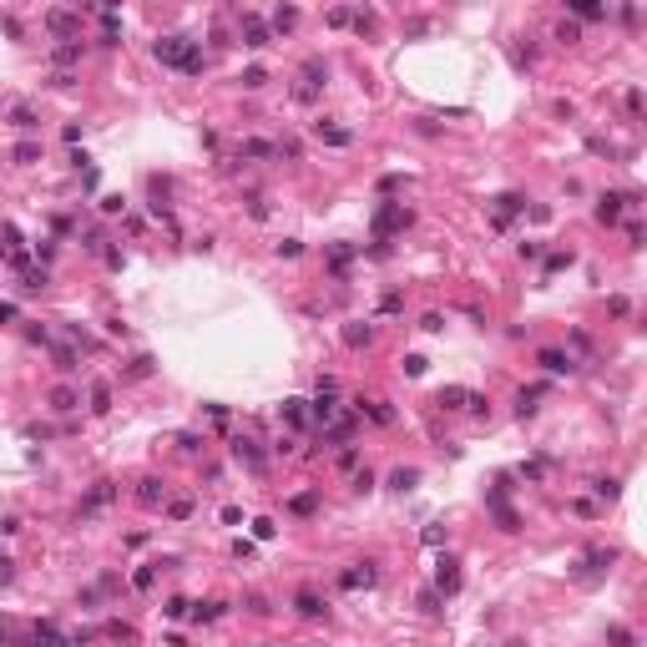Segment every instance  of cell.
I'll return each instance as SVG.
<instances>
[{
  "label": "cell",
  "mask_w": 647,
  "mask_h": 647,
  "mask_svg": "<svg viewBox=\"0 0 647 647\" xmlns=\"http://www.w3.org/2000/svg\"><path fill=\"white\" fill-rule=\"evenodd\" d=\"M152 56L162 61V66L187 71V76H198V71H203V51H198V41H182V36H162L157 46H152Z\"/></svg>",
  "instance_id": "1"
},
{
  "label": "cell",
  "mask_w": 647,
  "mask_h": 647,
  "mask_svg": "<svg viewBox=\"0 0 647 647\" xmlns=\"http://www.w3.org/2000/svg\"><path fill=\"white\" fill-rule=\"evenodd\" d=\"M298 76H304V81L293 86V96H298V101H314V96H319V86L329 81V61H324V56H309Z\"/></svg>",
  "instance_id": "2"
},
{
  "label": "cell",
  "mask_w": 647,
  "mask_h": 647,
  "mask_svg": "<svg viewBox=\"0 0 647 647\" xmlns=\"http://www.w3.org/2000/svg\"><path fill=\"white\" fill-rule=\"evenodd\" d=\"M405 223H409V208H405V203H390V208H379V212H375V238L384 243V238H390L395 228H405Z\"/></svg>",
  "instance_id": "3"
},
{
  "label": "cell",
  "mask_w": 647,
  "mask_h": 647,
  "mask_svg": "<svg viewBox=\"0 0 647 647\" xmlns=\"http://www.w3.org/2000/svg\"><path fill=\"white\" fill-rule=\"evenodd\" d=\"M46 31L61 36V41H71V36L81 31V15H76V10H46Z\"/></svg>",
  "instance_id": "4"
},
{
  "label": "cell",
  "mask_w": 647,
  "mask_h": 647,
  "mask_svg": "<svg viewBox=\"0 0 647 647\" xmlns=\"http://www.w3.org/2000/svg\"><path fill=\"white\" fill-rule=\"evenodd\" d=\"M375 581H379L375 562H359V567H349V572L339 576V587H344V592H359V587H375Z\"/></svg>",
  "instance_id": "5"
},
{
  "label": "cell",
  "mask_w": 647,
  "mask_h": 647,
  "mask_svg": "<svg viewBox=\"0 0 647 647\" xmlns=\"http://www.w3.org/2000/svg\"><path fill=\"white\" fill-rule=\"evenodd\" d=\"M268 41H273V31H268V26H263V20H258L253 10H243V46H253V51H263Z\"/></svg>",
  "instance_id": "6"
},
{
  "label": "cell",
  "mask_w": 647,
  "mask_h": 647,
  "mask_svg": "<svg viewBox=\"0 0 647 647\" xmlns=\"http://www.w3.org/2000/svg\"><path fill=\"white\" fill-rule=\"evenodd\" d=\"M117 501V486L112 481H96L92 490H86V501H81V516H92V511H101V506H112Z\"/></svg>",
  "instance_id": "7"
},
{
  "label": "cell",
  "mask_w": 647,
  "mask_h": 647,
  "mask_svg": "<svg viewBox=\"0 0 647 647\" xmlns=\"http://www.w3.org/2000/svg\"><path fill=\"white\" fill-rule=\"evenodd\" d=\"M435 592H440V597H456V592H460V567L450 562V556H440V572H435Z\"/></svg>",
  "instance_id": "8"
},
{
  "label": "cell",
  "mask_w": 647,
  "mask_h": 647,
  "mask_svg": "<svg viewBox=\"0 0 647 647\" xmlns=\"http://www.w3.org/2000/svg\"><path fill=\"white\" fill-rule=\"evenodd\" d=\"M309 405V415L319 420V425H329L334 415H339V405H334V390H319V400H304Z\"/></svg>",
  "instance_id": "9"
},
{
  "label": "cell",
  "mask_w": 647,
  "mask_h": 647,
  "mask_svg": "<svg viewBox=\"0 0 647 647\" xmlns=\"http://www.w3.org/2000/svg\"><path fill=\"white\" fill-rule=\"evenodd\" d=\"M314 137L319 142H329V147H349V126H334V122H314Z\"/></svg>",
  "instance_id": "10"
},
{
  "label": "cell",
  "mask_w": 647,
  "mask_h": 647,
  "mask_svg": "<svg viewBox=\"0 0 647 647\" xmlns=\"http://www.w3.org/2000/svg\"><path fill=\"white\" fill-rule=\"evenodd\" d=\"M233 460H243L248 470H263V450H258L253 440H243V435H238V440H233Z\"/></svg>",
  "instance_id": "11"
},
{
  "label": "cell",
  "mask_w": 647,
  "mask_h": 647,
  "mask_svg": "<svg viewBox=\"0 0 647 647\" xmlns=\"http://www.w3.org/2000/svg\"><path fill=\"white\" fill-rule=\"evenodd\" d=\"M51 409H56V415H71V409H81V395L71 390V384H56V390H51Z\"/></svg>",
  "instance_id": "12"
},
{
  "label": "cell",
  "mask_w": 647,
  "mask_h": 647,
  "mask_svg": "<svg viewBox=\"0 0 647 647\" xmlns=\"http://www.w3.org/2000/svg\"><path fill=\"white\" fill-rule=\"evenodd\" d=\"M541 370H546V375H572V370H576V359L562 354V349H541Z\"/></svg>",
  "instance_id": "13"
},
{
  "label": "cell",
  "mask_w": 647,
  "mask_h": 647,
  "mask_svg": "<svg viewBox=\"0 0 647 647\" xmlns=\"http://www.w3.org/2000/svg\"><path fill=\"white\" fill-rule=\"evenodd\" d=\"M31 642H36V647H71V637H66V632H56L51 622H36V632H31Z\"/></svg>",
  "instance_id": "14"
},
{
  "label": "cell",
  "mask_w": 647,
  "mask_h": 647,
  "mask_svg": "<svg viewBox=\"0 0 647 647\" xmlns=\"http://www.w3.org/2000/svg\"><path fill=\"white\" fill-rule=\"evenodd\" d=\"M622 203H627V198H617V192H602V203H597V223H617L622 218Z\"/></svg>",
  "instance_id": "15"
},
{
  "label": "cell",
  "mask_w": 647,
  "mask_h": 647,
  "mask_svg": "<svg viewBox=\"0 0 647 647\" xmlns=\"http://www.w3.org/2000/svg\"><path fill=\"white\" fill-rule=\"evenodd\" d=\"M137 501H142V506H162V501H167V486H162L157 476H147V481L137 486Z\"/></svg>",
  "instance_id": "16"
},
{
  "label": "cell",
  "mask_w": 647,
  "mask_h": 647,
  "mask_svg": "<svg viewBox=\"0 0 647 647\" xmlns=\"http://www.w3.org/2000/svg\"><path fill=\"white\" fill-rule=\"evenodd\" d=\"M293 612H298V617H324L329 607H324L319 592H298V597H293Z\"/></svg>",
  "instance_id": "17"
},
{
  "label": "cell",
  "mask_w": 647,
  "mask_h": 647,
  "mask_svg": "<svg viewBox=\"0 0 647 647\" xmlns=\"http://www.w3.org/2000/svg\"><path fill=\"white\" fill-rule=\"evenodd\" d=\"M521 208H526L521 192H501V198H495V223L506 228V218H511V212H521Z\"/></svg>",
  "instance_id": "18"
},
{
  "label": "cell",
  "mask_w": 647,
  "mask_h": 647,
  "mask_svg": "<svg viewBox=\"0 0 647 647\" xmlns=\"http://www.w3.org/2000/svg\"><path fill=\"white\" fill-rule=\"evenodd\" d=\"M238 157H263V162H273V157H278V142H258V137H248V142L238 147Z\"/></svg>",
  "instance_id": "19"
},
{
  "label": "cell",
  "mask_w": 647,
  "mask_h": 647,
  "mask_svg": "<svg viewBox=\"0 0 647 647\" xmlns=\"http://www.w3.org/2000/svg\"><path fill=\"white\" fill-rule=\"evenodd\" d=\"M101 46H122V26H117V10H101Z\"/></svg>",
  "instance_id": "20"
},
{
  "label": "cell",
  "mask_w": 647,
  "mask_h": 647,
  "mask_svg": "<svg viewBox=\"0 0 647 647\" xmlns=\"http://www.w3.org/2000/svg\"><path fill=\"white\" fill-rule=\"evenodd\" d=\"M359 409H364L375 425H395V409H390V405H379V400H359Z\"/></svg>",
  "instance_id": "21"
},
{
  "label": "cell",
  "mask_w": 647,
  "mask_h": 647,
  "mask_svg": "<svg viewBox=\"0 0 647 647\" xmlns=\"http://www.w3.org/2000/svg\"><path fill=\"white\" fill-rule=\"evenodd\" d=\"M349 435H354V420H349V415H344V420L334 415L329 425H324V440H349Z\"/></svg>",
  "instance_id": "22"
},
{
  "label": "cell",
  "mask_w": 647,
  "mask_h": 647,
  "mask_svg": "<svg viewBox=\"0 0 647 647\" xmlns=\"http://www.w3.org/2000/svg\"><path fill=\"white\" fill-rule=\"evenodd\" d=\"M370 339H375V329H370V324H349V329H344V344H349V349H364Z\"/></svg>",
  "instance_id": "23"
},
{
  "label": "cell",
  "mask_w": 647,
  "mask_h": 647,
  "mask_svg": "<svg viewBox=\"0 0 647 647\" xmlns=\"http://www.w3.org/2000/svg\"><path fill=\"white\" fill-rule=\"evenodd\" d=\"M440 405H445V409H470V390L450 384V390H440Z\"/></svg>",
  "instance_id": "24"
},
{
  "label": "cell",
  "mask_w": 647,
  "mask_h": 647,
  "mask_svg": "<svg viewBox=\"0 0 647 647\" xmlns=\"http://www.w3.org/2000/svg\"><path fill=\"white\" fill-rule=\"evenodd\" d=\"M390 486H395L400 495H405V490H415V486H420V470H409V465H400L395 476H390Z\"/></svg>",
  "instance_id": "25"
},
{
  "label": "cell",
  "mask_w": 647,
  "mask_h": 647,
  "mask_svg": "<svg viewBox=\"0 0 647 647\" xmlns=\"http://www.w3.org/2000/svg\"><path fill=\"white\" fill-rule=\"evenodd\" d=\"M293 26H298V10H293V6H278V10H273V26H268V31H293Z\"/></svg>",
  "instance_id": "26"
},
{
  "label": "cell",
  "mask_w": 647,
  "mask_h": 647,
  "mask_svg": "<svg viewBox=\"0 0 647 647\" xmlns=\"http://www.w3.org/2000/svg\"><path fill=\"white\" fill-rule=\"evenodd\" d=\"M76 364H81V354L71 349V344H56V370H66V375H71Z\"/></svg>",
  "instance_id": "27"
},
{
  "label": "cell",
  "mask_w": 647,
  "mask_h": 647,
  "mask_svg": "<svg viewBox=\"0 0 647 647\" xmlns=\"http://www.w3.org/2000/svg\"><path fill=\"white\" fill-rule=\"evenodd\" d=\"M284 420H289V425H309V409H304V400H284Z\"/></svg>",
  "instance_id": "28"
},
{
  "label": "cell",
  "mask_w": 647,
  "mask_h": 647,
  "mask_svg": "<svg viewBox=\"0 0 647 647\" xmlns=\"http://www.w3.org/2000/svg\"><path fill=\"white\" fill-rule=\"evenodd\" d=\"M112 409V390L106 384H92V415H106Z\"/></svg>",
  "instance_id": "29"
},
{
  "label": "cell",
  "mask_w": 647,
  "mask_h": 647,
  "mask_svg": "<svg viewBox=\"0 0 647 647\" xmlns=\"http://www.w3.org/2000/svg\"><path fill=\"white\" fill-rule=\"evenodd\" d=\"M572 10H576L581 20H602V15H607V10L597 6V0H572Z\"/></svg>",
  "instance_id": "30"
},
{
  "label": "cell",
  "mask_w": 647,
  "mask_h": 647,
  "mask_svg": "<svg viewBox=\"0 0 647 647\" xmlns=\"http://www.w3.org/2000/svg\"><path fill=\"white\" fill-rule=\"evenodd\" d=\"M71 61H81V46H76V41H66V46H56V66H61V71H66Z\"/></svg>",
  "instance_id": "31"
},
{
  "label": "cell",
  "mask_w": 647,
  "mask_h": 647,
  "mask_svg": "<svg viewBox=\"0 0 647 647\" xmlns=\"http://www.w3.org/2000/svg\"><path fill=\"white\" fill-rule=\"evenodd\" d=\"M293 511H298V516H314V511H319V495H314V490H298V495H293Z\"/></svg>",
  "instance_id": "32"
},
{
  "label": "cell",
  "mask_w": 647,
  "mask_h": 647,
  "mask_svg": "<svg viewBox=\"0 0 647 647\" xmlns=\"http://www.w3.org/2000/svg\"><path fill=\"white\" fill-rule=\"evenodd\" d=\"M10 122L20 126V132H31V126H36V112H31V106H10Z\"/></svg>",
  "instance_id": "33"
},
{
  "label": "cell",
  "mask_w": 647,
  "mask_h": 647,
  "mask_svg": "<svg viewBox=\"0 0 647 647\" xmlns=\"http://www.w3.org/2000/svg\"><path fill=\"white\" fill-rule=\"evenodd\" d=\"M15 162H20V167L41 162V147H36V142H20V147H15Z\"/></svg>",
  "instance_id": "34"
},
{
  "label": "cell",
  "mask_w": 647,
  "mask_h": 647,
  "mask_svg": "<svg viewBox=\"0 0 647 647\" xmlns=\"http://www.w3.org/2000/svg\"><path fill=\"white\" fill-rule=\"evenodd\" d=\"M167 516H172V521H187V516H192V501H187V495H177V501H167Z\"/></svg>",
  "instance_id": "35"
},
{
  "label": "cell",
  "mask_w": 647,
  "mask_h": 647,
  "mask_svg": "<svg viewBox=\"0 0 647 647\" xmlns=\"http://www.w3.org/2000/svg\"><path fill=\"white\" fill-rule=\"evenodd\" d=\"M152 581H157V562H152V567H142V572L132 576V587H137V592H152Z\"/></svg>",
  "instance_id": "36"
},
{
  "label": "cell",
  "mask_w": 647,
  "mask_h": 647,
  "mask_svg": "<svg viewBox=\"0 0 647 647\" xmlns=\"http://www.w3.org/2000/svg\"><path fill=\"white\" fill-rule=\"evenodd\" d=\"M607 642H612V647H637V637H632L627 627H607Z\"/></svg>",
  "instance_id": "37"
},
{
  "label": "cell",
  "mask_w": 647,
  "mask_h": 647,
  "mask_svg": "<svg viewBox=\"0 0 647 647\" xmlns=\"http://www.w3.org/2000/svg\"><path fill=\"white\" fill-rule=\"evenodd\" d=\"M349 258H354V248H349V243H334V248H329V263H334V268H344Z\"/></svg>",
  "instance_id": "38"
},
{
  "label": "cell",
  "mask_w": 647,
  "mask_h": 647,
  "mask_svg": "<svg viewBox=\"0 0 647 647\" xmlns=\"http://www.w3.org/2000/svg\"><path fill=\"white\" fill-rule=\"evenodd\" d=\"M556 41H567V46L581 41V26H576V20H562V26H556Z\"/></svg>",
  "instance_id": "39"
},
{
  "label": "cell",
  "mask_w": 647,
  "mask_h": 647,
  "mask_svg": "<svg viewBox=\"0 0 647 647\" xmlns=\"http://www.w3.org/2000/svg\"><path fill=\"white\" fill-rule=\"evenodd\" d=\"M536 400H541V390H521V395H516V409H521V415H531Z\"/></svg>",
  "instance_id": "40"
},
{
  "label": "cell",
  "mask_w": 647,
  "mask_h": 647,
  "mask_svg": "<svg viewBox=\"0 0 647 647\" xmlns=\"http://www.w3.org/2000/svg\"><path fill=\"white\" fill-rule=\"evenodd\" d=\"M263 81H268V71H263V66H248V71H243V86H248V92H258Z\"/></svg>",
  "instance_id": "41"
},
{
  "label": "cell",
  "mask_w": 647,
  "mask_h": 647,
  "mask_svg": "<svg viewBox=\"0 0 647 647\" xmlns=\"http://www.w3.org/2000/svg\"><path fill=\"white\" fill-rule=\"evenodd\" d=\"M273 531H278V526L268 521V516H258V521H253V536H258V541H273Z\"/></svg>",
  "instance_id": "42"
},
{
  "label": "cell",
  "mask_w": 647,
  "mask_h": 647,
  "mask_svg": "<svg viewBox=\"0 0 647 647\" xmlns=\"http://www.w3.org/2000/svg\"><path fill=\"white\" fill-rule=\"evenodd\" d=\"M572 268V253H546V273H562Z\"/></svg>",
  "instance_id": "43"
},
{
  "label": "cell",
  "mask_w": 647,
  "mask_h": 647,
  "mask_svg": "<svg viewBox=\"0 0 647 647\" xmlns=\"http://www.w3.org/2000/svg\"><path fill=\"white\" fill-rule=\"evenodd\" d=\"M354 465H359V450L344 445V450H339V470H354Z\"/></svg>",
  "instance_id": "44"
},
{
  "label": "cell",
  "mask_w": 647,
  "mask_h": 647,
  "mask_svg": "<svg viewBox=\"0 0 647 647\" xmlns=\"http://www.w3.org/2000/svg\"><path fill=\"white\" fill-rule=\"evenodd\" d=\"M223 617V602H208V607H198V622H218Z\"/></svg>",
  "instance_id": "45"
},
{
  "label": "cell",
  "mask_w": 647,
  "mask_h": 647,
  "mask_svg": "<svg viewBox=\"0 0 647 647\" xmlns=\"http://www.w3.org/2000/svg\"><path fill=\"white\" fill-rule=\"evenodd\" d=\"M298 253H304V243H298V238H284V243H278V258H298Z\"/></svg>",
  "instance_id": "46"
},
{
  "label": "cell",
  "mask_w": 647,
  "mask_h": 647,
  "mask_svg": "<svg viewBox=\"0 0 647 647\" xmlns=\"http://www.w3.org/2000/svg\"><path fill=\"white\" fill-rule=\"evenodd\" d=\"M405 375H409V379H420V375H425V359H420V354H409V359H405Z\"/></svg>",
  "instance_id": "47"
},
{
  "label": "cell",
  "mask_w": 647,
  "mask_h": 647,
  "mask_svg": "<svg viewBox=\"0 0 647 647\" xmlns=\"http://www.w3.org/2000/svg\"><path fill=\"white\" fill-rule=\"evenodd\" d=\"M587 567H592V572H602V567H612V551H592V556H587Z\"/></svg>",
  "instance_id": "48"
},
{
  "label": "cell",
  "mask_w": 647,
  "mask_h": 647,
  "mask_svg": "<svg viewBox=\"0 0 647 647\" xmlns=\"http://www.w3.org/2000/svg\"><path fill=\"white\" fill-rule=\"evenodd\" d=\"M106 637H117V642H132V627H126V622H112V627H106Z\"/></svg>",
  "instance_id": "49"
},
{
  "label": "cell",
  "mask_w": 647,
  "mask_h": 647,
  "mask_svg": "<svg viewBox=\"0 0 647 647\" xmlns=\"http://www.w3.org/2000/svg\"><path fill=\"white\" fill-rule=\"evenodd\" d=\"M26 289H31V293L46 289V273H41V268H26Z\"/></svg>",
  "instance_id": "50"
},
{
  "label": "cell",
  "mask_w": 647,
  "mask_h": 647,
  "mask_svg": "<svg viewBox=\"0 0 647 647\" xmlns=\"http://www.w3.org/2000/svg\"><path fill=\"white\" fill-rule=\"evenodd\" d=\"M445 541V526H425V546H440Z\"/></svg>",
  "instance_id": "51"
},
{
  "label": "cell",
  "mask_w": 647,
  "mask_h": 647,
  "mask_svg": "<svg viewBox=\"0 0 647 647\" xmlns=\"http://www.w3.org/2000/svg\"><path fill=\"white\" fill-rule=\"evenodd\" d=\"M162 612H167V617H187V602H182V597H172V602H167Z\"/></svg>",
  "instance_id": "52"
},
{
  "label": "cell",
  "mask_w": 647,
  "mask_h": 647,
  "mask_svg": "<svg viewBox=\"0 0 647 647\" xmlns=\"http://www.w3.org/2000/svg\"><path fill=\"white\" fill-rule=\"evenodd\" d=\"M349 20H354V15L344 10V6H334V10H329V26H349Z\"/></svg>",
  "instance_id": "53"
},
{
  "label": "cell",
  "mask_w": 647,
  "mask_h": 647,
  "mask_svg": "<svg viewBox=\"0 0 647 647\" xmlns=\"http://www.w3.org/2000/svg\"><path fill=\"white\" fill-rule=\"evenodd\" d=\"M15 572H10V556H0V581H10Z\"/></svg>",
  "instance_id": "54"
},
{
  "label": "cell",
  "mask_w": 647,
  "mask_h": 647,
  "mask_svg": "<svg viewBox=\"0 0 647 647\" xmlns=\"http://www.w3.org/2000/svg\"><path fill=\"white\" fill-rule=\"evenodd\" d=\"M6 319H15V304H0V324H6Z\"/></svg>",
  "instance_id": "55"
},
{
  "label": "cell",
  "mask_w": 647,
  "mask_h": 647,
  "mask_svg": "<svg viewBox=\"0 0 647 647\" xmlns=\"http://www.w3.org/2000/svg\"><path fill=\"white\" fill-rule=\"evenodd\" d=\"M0 647H6V627H0Z\"/></svg>",
  "instance_id": "56"
}]
</instances>
